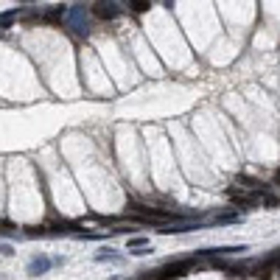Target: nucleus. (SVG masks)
Returning <instances> with one entry per match:
<instances>
[{
  "label": "nucleus",
  "instance_id": "1",
  "mask_svg": "<svg viewBox=\"0 0 280 280\" xmlns=\"http://www.w3.org/2000/svg\"><path fill=\"white\" fill-rule=\"evenodd\" d=\"M196 264V258H185V260H171V264L160 266V269H154V272H146L140 280H174V278H185V274H190V269Z\"/></svg>",
  "mask_w": 280,
  "mask_h": 280
},
{
  "label": "nucleus",
  "instance_id": "2",
  "mask_svg": "<svg viewBox=\"0 0 280 280\" xmlns=\"http://www.w3.org/2000/svg\"><path fill=\"white\" fill-rule=\"evenodd\" d=\"M68 22L70 28H76V34L78 36H87L90 34V14H87V8H68Z\"/></svg>",
  "mask_w": 280,
  "mask_h": 280
},
{
  "label": "nucleus",
  "instance_id": "3",
  "mask_svg": "<svg viewBox=\"0 0 280 280\" xmlns=\"http://www.w3.org/2000/svg\"><path fill=\"white\" fill-rule=\"evenodd\" d=\"M90 14L96 17V20H115L120 14V6H118V0H96L90 8Z\"/></svg>",
  "mask_w": 280,
  "mask_h": 280
},
{
  "label": "nucleus",
  "instance_id": "4",
  "mask_svg": "<svg viewBox=\"0 0 280 280\" xmlns=\"http://www.w3.org/2000/svg\"><path fill=\"white\" fill-rule=\"evenodd\" d=\"M50 266H54V260H50L48 255H34L31 264H28V274H31V278H40V274L48 272Z\"/></svg>",
  "mask_w": 280,
  "mask_h": 280
},
{
  "label": "nucleus",
  "instance_id": "5",
  "mask_svg": "<svg viewBox=\"0 0 280 280\" xmlns=\"http://www.w3.org/2000/svg\"><path fill=\"white\" fill-rule=\"evenodd\" d=\"M68 20V8L64 6H50L42 12V22H64Z\"/></svg>",
  "mask_w": 280,
  "mask_h": 280
},
{
  "label": "nucleus",
  "instance_id": "6",
  "mask_svg": "<svg viewBox=\"0 0 280 280\" xmlns=\"http://www.w3.org/2000/svg\"><path fill=\"white\" fill-rule=\"evenodd\" d=\"M274 272H278V269H274V266L269 264V260H264V264H258L250 274H252L255 280H272V274H274Z\"/></svg>",
  "mask_w": 280,
  "mask_h": 280
},
{
  "label": "nucleus",
  "instance_id": "7",
  "mask_svg": "<svg viewBox=\"0 0 280 280\" xmlns=\"http://www.w3.org/2000/svg\"><path fill=\"white\" fill-rule=\"evenodd\" d=\"M96 260H98V264H104V260H115V264H120L124 258H120L118 252L112 250V246H101V250L96 252Z\"/></svg>",
  "mask_w": 280,
  "mask_h": 280
},
{
  "label": "nucleus",
  "instance_id": "8",
  "mask_svg": "<svg viewBox=\"0 0 280 280\" xmlns=\"http://www.w3.org/2000/svg\"><path fill=\"white\" fill-rule=\"evenodd\" d=\"M126 3H129V8H132L134 14H143L152 8V0H126Z\"/></svg>",
  "mask_w": 280,
  "mask_h": 280
},
{
  "label": "nucleus",
  "instance_id": "9",
  "mask_svg": "<svg viewBox=\"0 0 280 280\" xmlns=\"http://www.w3.org/2000/svg\"><path fill=\"white\" fill-rule=\"evenodd\" d=\"M0 236H17V224L8 218H0Z\"/></svg>",
  "mask_w": 280,
  "mask_h": 280
},
{
  "label": "nucleus",
  "instance_id": "10",
  "mask_svg": "<svg viewBox=\"0 0 280 280\" xmlns=\"http://www.w3.org/2000/svg\"><path fill=\"white\" fill-rule=\"evenodd\" d=\"M140 246H148V238L146 236H134L126 241V250H140Z\"/></svg>",
  "mask_w": 280,
  "mask_h": 280
},
{
  "label": "nucleus",
  "instance_id": "11",
  "mask_svg": "<svg viewBox=\"0 0 280 280\" xmlns=\"http://www.w3.org/2000/svg\"><path fill=\"white\" fill-rule=\"evenodd\" d=\"M232 222H241V213H222V216H216V224H232Z\"/></svg>",
  "mask_w": 280,
  "mask_h": 280
},
{
  "label": "nucleus",
  "instance_id": "12",
  "mask_svg": "<svg viewBox=\"0 0 280 280\" xmlns=\"http://www.w3.org/2000/svg\"><path fill=\"white\" fill-rule=\"evenodd\" d=\"M266 260H269V264H272L274 269H280V250H274V255H269Z\"/></svg>",
  "mask_w": 280,
  "mask_h": 280
},
{
  "label": "nucleus",
  "instance_id": "13",
  "mask_svg": "<svg viewBox=\"0 0 280 280\" xmlns=\"http://www.w3.org/2000/svg\"><path fill=\"white\" fill-rule=\"evenodd\" d=\"M0 255H14V250L8 244H0Z\"/></svg>",
  "mask_w": 280,
  "mask_h": 280
},
{
  "label": "nucleus",
  "instance_id": "14",
  "mask_svg": "<svg viewBox=\"0 0 280 280\" xmlns=\"http://www.w3.org/2000/svg\"><path fill=\"white\" fill-rule=\"evenodd\" d=\"M274 185H278V188H280V168H278V171H274Z\"/></svg>",
  "mask_w": 280,
  "mask_h": 280
}]
</instances>
